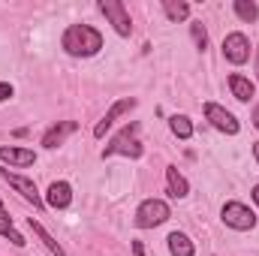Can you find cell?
Instances as JSON below:
<instances>
[{"label": "cell", "instance_id": "16", "mask_svg": "<svg viewBox=\"0 0 259 256\" xmlns=\"http://www.w3.org/2000/svg\"><path fill=\"white\" fill-rule=\"evenodd\" d=\"M169 253L172 256H193V241L184 232H172L169 235Z\"/></svg>", "mask_w": 259, "mask_h": 256}, {"label": "cell", "instance_id": "3", "mask_svg": "<svg viewBox=\"0 0 259 256\" xmlns=\"http://www.w3.org/2000/svg\"><path fill=\"white\" fill-rule=\"evenodd\" d=\"M169 217H172V211H169V205H166L163 199H145V202L136 208V226H139V229L163 226Z\"/></svg>", "mask_w": 259, "mask_h": 256}, {"label": "cell", "instance_id": "9", "mask_svg": "<svg viewBox=\"0 0 259 256\" xmlns=\"http://www.w3.org/2000/svg\"><path fill=\"white\" fill-rule=\"evenodd\" d=\"M130 109H136V97H124V100H118V103H115V106L103 115V121L94 127V136H97V139H103V136H106V130L112 127V124H115L124 112H130Z\"/></svg>", "mask_w": 259, "mask_h": 256}, {"label": "cell", "instance_id": "10", "mask_svg": "<svg viewBox=\"0 0 259 256\" xmlns=\"http://www.w3.org/2000/svg\"><path fill=\"white\" fill-rule=\"evenodd\" d=\"M0 160L9 166H30L36 160V154L30 148H15V145H3L0 148Z\"/></svg>", "mask_w": 259, "mask_h": 256}, {"label": "cell", "instance_id": "8", "mask_svg": "<svg viewBox=\"0 0 259 256\" xmlns=\"http://www.w3.org/2000/svg\"><path fill=\"white\" fill-rule=\"evenodd\" d=\"M205 121H211V127L220 130V133H226V136H235L238 133V121H235V115L232 112H226L223 106H217V103H205Z\"/></svg>", "mask_w": 259, "mask_h": 256}, {"label": "cell", "instance_id": "24", "mask_svg": "<svg viewBox=\"0 0 259 256\" xmlns=\"http://www.w3.org/2000/svg\"><path fill=\"white\" fill-rule=\"evenodd\" d=\"M0 220H9V211H6V205L0 202Z\"/></svg>", "mask_w": 259, "mask_h": 256}, {"label": "cell", "instance_id": "6", "mask_svg": "<svg viewBox=\"0 0 259 256\" xmlns=\"http://www.w3.org/2000/svg\"><path fill=\"white\" fill-rule=\"evenodd\" d=\"M223 58L235 66L247 64V61H250V39H247L244 33H238V30L229 33V36L223 39Z\"/></svg>", "mask_w": 259, "mask_h": 256}, {"label": "cell", "instance_id": "11", "mask_svg": "<svg viewBox=\"0 0 259 256\" xmlns=\"http://www.w3.org/2000/svg\"><path fill=\"white\" fill-rule=\"evenodd\" d=\"M69 202H72V187H69L66 181H55V184L49 187V193H46V205L55 208V211H58V208H66Z\"/></svg>", "mask_w": 259, "mask_h": 256}, {"label": "cell", "instance_id": "15", "mask_svg": "<svg viewBox=\"0 0 259 256\" xmlns=\"http://www.w3.org/2000/svg\"><path fill=\"white\" fill-rule=\"evenodd\" d=\"M166 181H169V196H175V199H184V196L190 193L187 178H184L175 166H169V169H166Z\"/></svg>", "mask_w": 259, "mask_h": 256}, {"label": "cell", "instance_id": "4", "mask_svg": "<svg viewBox=\"0 0 259 256\" xmlns=\"http://www.w3.org/2000/svg\"><path fill=\"white\" fill-rule=\"evenodd\" d=\"M220 217H223L226 226H232V229H238V232H247V229L256 226V214H253L244 202H226L223 211H220Z\"/></svg>", "mask_w": 259, "mask_h": 256}, {"label": "cell", "instance_id": "27", "mask_svg": "<svg viewBox=\"0 0 259 256\" xmlns=\"http://www.w3.org/2000/svg\"><path fill=\"white\" fill-rule=\"evenodd\" d=\"M253 202H256V205H259V184H256V187H253Z\"/></svg>", "mask_w": 259, "mask_h": 256}, {"label": "cell", "instance_id": "19", "mask_svg": "<svg viewBox=\"0 0 259 256\" xmlns=\"http://www.w3.org/2000/svg\"><path fill=\"white\" fill-rule=\"evenodd\" d=\"M169 130H172L178 139H190V136H193V124H190V118H184V115L169 118Z\"/></svg>", "mask_w": 259, "mask_h": 256}, {"label": "cell", "instance_id": "28", "mask_svg": "<svg viewBox=\"0 0 259 256\" xmlns=\"http://www.w3.org/2000/svg\"><path fill=\"white\" fill-rule=\"evenodd\" d=\"M256 75H259V49H256Z\"/></svg>", "mask_w": 259, "mask_h": 256}, {"label": "cell", "instance_id": "5", "mask_svg": "<svg viewBox=\"0 0 259 256\" xmlns=\"http://www.w3.org/2000/svg\"><path fill=\"white\" fill-rule=\"evenodd\" d=\"M100 12L109 18V24L115 27L118 36H130L133 33V21H130V12L121 0H100Z\"/></svg>", "mask_w": 259, "mask_h": 256}, {"label": "cell", "instance_id": "25", "mask_svg": "<svg viewBox=\"0 0 259 256\" xmlns=\"http://www.w3.org/2000/svg\"><path fill=\"white\" fill-rule=\"evenodd\" d=\"M253 124H256V130H259V106L253 109Z\"/></svg>", "mask_w": 259, "mask_h": 256}, {"label": "cell", "instance_id": "21", "mask_svg": "<svg viewBox=\"0 0 259 256\" xmlns=\"http://www.w3.org/2000/svg\"><path fill=\"white\" fill-rule=\"evenodd\" d=\"M190 33H193L196 49H199V52H205V49H208V33H205L202 21H193V24H190Z\"/></svg>", "mask_w": 259, "mask_h": 256}, {"label": "cell", "instance_id": "7", "mask_svg": "<svg viewBox=\"0 0 259 256\" xmlns=\"http://www.w3.org/2000/svg\"><path fill=\"white\" fill-rule=\"evenodd\" d=\"M0 175H3V181H6L9 187H15V190L21 193V199L33 202V208H42V205H46V199L39 196L36 184H33L30 178H24V175H15V172H9V169H0Z\"/></svg>", "mask_w": 259, "mask_h": 256}, {"label": "cell", "instance_id": "23", "mask_svg": "<svg viewBox=\"0 0 259 256\" xmlns=\"http://www.w3.org/2000/svg\"><path fill=\"white\" fill-rule=\"evenodd\" d=\"M133 253H136V256H145V247H142L139 241H133Z\"/></svg>", "mask_w": 259, "mask_h": 256}, {"label": "cell", "instance_id": "2", "mask_svg": "<svg viewBox=\"0 0 259 256\" xmlns=\"http://www.w3.org/2000/svg\"><path fill=\"white\" fill-rule=\"evenodd\" d=\"M139 136V124H130V127H124L106 148H103V160L106 157H115V154H124V157H142V142L136 139Z\"/></svg>", "mask_w": 259, "mask_h": 256}, {"label": "cell", "instance_id": "13", "mask_svg": "<svg viewBox=\"0 0 259 256\" xmlns=\"http://www.w3.org/2000/svg\"><path fill=\"white\" fill-rule=\"evenodd\" d=\"M27 226H30V232H33V235H36V238H39V241H42V244L49 247V253H52V256H66V250L61 247V241H55V238H52V235L46 232V226H42L39 220L27 217Z\"/></svg>", "mask_w": 259, "mask_h": 256}, {"label": "cell", "instance_id": "17", "mask_svg": "<svg viewBox=\"0 0 259 256\" xmlns=\"http://www.w3.org/2000/svg\"><path fill=\"white\" fill-rule=\"evenodd\" d=\"M232 9H235V15H238L241 21H247V24H253V21L259 18V6L253 3V0H235Z\"/></svg>", "mask_w": 259, "mask_h": 256}, {"label": "cell", "instance_id": "14", "mask_svg": "<svg viewBox=\"0 0 259 256\" xmlns=\"http://www.w3.org/2000/svg\"><path fill=\"white\" fill-rule=\"evenodd\" d=\"M229 91H232V97H235V100L250 103V97H253V81H250V78H244L241 72H232V75H229Z\"/></svg>", "mask_w": 259, "mask_h": 256}, {"label": "cell", "instance_id": "12", "mask_svg": "<svg viewBox=\"0 0 259 256\" xmlns=\"http://www.w3.org/2000/svg\"><path fill=\"white\" fill-rule=\"evenodd\" d=\"M78 124L75 121H61V124H55L52 130H46V136H42V145L46 148H58V145H64V139L69 133H75Z\"/></svg>", "mask_w": 259, "mask_h": 256}, {"label": "cell", "instance_id": "20", "mask_svg": "<svg viewBox=\"0 0 259 256\" xmlns=\"http://www.w3.org/2000/svg\"><path fill=\"white\" fill-rule=\"evenodd\" d=\"M0 235H3V238H9L15 247H24V244H27V241H24V235L12 226V220H0Z\"/></svg>", "mask_w": 259, "mask_h": 256}, {"label": "cell", "instance_id": "26", "mask_svg": "<svg viewBox=\"0 0 259 256\" xmlns=\"http://www.w3.org/2000/svg\"><path fill=\"white\" fill-rule=\"evenodd\" d=\"M253 157H256V163H259V142H253Z\"/></svg>", "mask_w": 259, "mask_h": 256}, {"label": "cell", "instance_id": "18", "mask_svg": "<svg viewBox=\"0 0 259 256\" xmlns=\"http://www.w3.org/2000/svg\"><path fill=\"white\" fill-rule=\"evenodd\" d=\"M163 9H166V15H169L172 21H184V18L190 15V6H187L184 0H163Z\"/></svg>", "mask_w": 259, "mask_h": 256}, {"label": "cell", "instance_id": "1", "mask_svg": "<svg viewBox=\"0 0 259 256\" xmlns=\"http://www.w3.org/2000/svg\"><path fill=\"white\" fill-rule=\"evenodd\" d=\"M61 42H64L66 55H72V58H94L103 49V36L91 24H69Z\"/></svg>", "mask_w": 259, "mask_h": 256}, {"label": "cell", "instance_id": "22", "mask_svg": "<svg viewBox=\"0 0 259 256\" xmlns=\"http://www.w3.org/2000/svg\"><path fill=\"white\" fill-rule=\"evenodd\" d=\"M9 97H12V84L0 81V103H3V100H9Z\"/></svg>", "mask_w": 259, "mask_h": 256}]
</instances>
